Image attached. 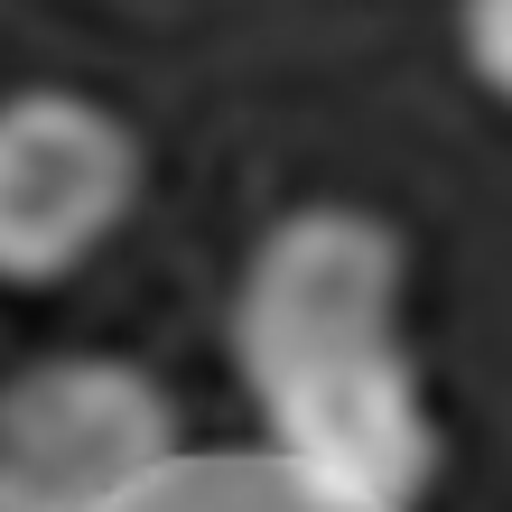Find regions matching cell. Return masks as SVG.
<instances>
[{
    "instance_id": "cell-1",
    "label": "cell",
    "mask_w": 512,
    "mask_h": 512,
    "mask_svg": "<svg viewBox=\"0 0 512 512\" xmlns=\"http://www.w3.org/2000/svg\"><path fill=\"white\" fill-rule=\"evenodd\" d=\"M252 410L308 512H419L438 485V410L401 336L308 354L252 382Z\"/></svg>"
},
{
    "instance_id": "cell-2",
    "label": "cell",
    "mask_w": 512,
    "mask_h": 512,
    "mask_svg": "<svg viewBox=\"0 0 512 512\" xmlns=\"http://www.w3.org/2000/svg\"><path fill=\"white\" fill-rule=\"evenodd\" d=\"M177 475V401L122 354H47L0 382V512H140Z\"/></svg>"
},
{
    "instance_id": "cell-3",
    "label": "cell",
    "mask_w": 512,
    "mask_h": 512,
    "mask_svg": "<svg viewBox=\"0 0 512 512\" xmlns=\"http://www.w3.org/2000/svg\"><path fill=\"white\" fill-rule=\"evenodd\" d=\"M140 131L94 94L19 84L0 94V289H56L140 205Z\"/></svg>"
},
{
    "instance_id": "cell-4",
    "label": "cell",
    "mask_w": 512,
    "mask_h": 512,
    "mask_svg": "<svg viewBox=\"0 0 512 512\" xmlns=\"http://www.w3.org/2000/svg\"><path fill=\"white\" fill-rule=\"evenodd\" d=\"M457 47H466V75L512 112V0H457Z\"/></svg>"
}]
</instances>
